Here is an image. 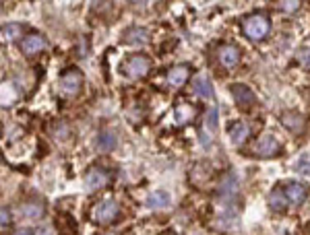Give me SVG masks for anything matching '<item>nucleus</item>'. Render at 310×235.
Instances as JSON below:
<instances>
[{
    "label": "nucleus",
    "instance_id": "5",
    "mask_svg": "<svg viewBox=\"0 0 310 235\" xmlns=\"http://www.w3.org/2000/svg\"><path fill=\"white\" fill-rule=\"evenodd\" d=\"M110 180H112V174H110L106 167L95 165V167H91V169L85 174L83 184H85V190H87V192H95V190L106 188V186L110 184Z\"/></svg>",
    "mask_w": 310,
    "mask_h": 235
},
{
    "label": "nucleus",
    "instance_id": "16",
    "mask_svg": "<svg viewBox=\"0 0 310 235\" xmlns=\"http://www.w3.org/2000/svg\"><path fill=\"white\" fill-rule=\"evenodd\" d=\"M197 108L192 105V103H178L176 108H174V122L178 124V126H182V124H186V122H190L195 116H197Z\"/></svg>",
    "mask_w": 310,
    "mask_h": 235
},
{
    "label": "nucleus",
    "instance_id": "25",
    "mask_svg": "<svg viewBox=\"0 0 310 235\" xmlns=\"http://www.w3.org/2000/svg\"><path fill=\"white\" fill-rule=\"evenodd\" d=\"M298 62L302 66H310V50H300L298 52Z\"/></svg>",
    "mask_w": 310,
    "mask_h": 235
},
{
    "label": "nucleus",
    "instance_id": "17",
    "mask_svg": "<svg viewBox=\"0 0 310 235\" xmlns=\"http://www.w3.org/2000/svg\"><path fill=\"white\" fill-rule=\"evenodd\" d=\"M236 188H238V182L236 178L227 174L223 180H221V186H219V194L223 196V200H234L236 198Z\"/></svg>",
    "mask_w": 310,
    "mask_h": 235
},
{
    "label": "nucleus",
    "instance_id": "11",
    "mask_svg": "<svg viewBox=\"0 0 310 235\" xmlns=\"http://www.w3.org/2000/svg\"><path fill=\"white\" fill-rule=\"evenodd\" d=\"M188 76H190V66L188 64H176L168 70L166 74V83L170 87H182L186 81H188Z\"/></svg>",
    "mask_w": 310,
    "mask_h": 235
},
{
    "label": "nucleus",
    "instance_id": "10",
    "mask_svg": "<svg viewBox=\"0 0 310 235\" xmlns=\"http://www.w3.org/2000/svg\"><path fill=\"white\" fill-rule=\"evenodd\" d=\"M281 124H283V128L289 130L292 134H302V132L306 130L308 120H306V116H302V114H298V112H285V114L281 116Z\"/></svg>",
    "mask_w": 310,
    "mask_h": 235
},
{
    "label": "nucleus",
    "instance_id": "3",
    "mask_svg": "<svg viewBox=\"0 0 310 235\" xmlns=\"http://www.w3.org/2000/svg\"><path fill=\"white\" fill-rule=\"evenodd\" d=\"M91 217H93V221H95L98 225H110V223H114V221L120 217V204H118L116 200H112V198L100 200V202L95 204Z\"/></svg>",
    "mask_w": 310,
    "mask_h": 235
},
{
    "label": "nucleus",
    "instance_id": "21",
    "mask_svg": "<svg viewBox=\"0 0 310 235\" xmlns=\"http://www.w3.org/2000/svg\"><path fill=\"white\" fill-rule=\"evenodd\" d=\"M50 132H52V136H54L56 140H66V138H70V126H68L66 122H62V120L54 122L52 128H50Z\"/></svg>",
    "mask_w": 310,
    "mask_h": 235
},
{
    "label": "nucleus",
    "instance_id": "22",
    "mask_svg": "<svg viewBox=\"0 0 310 235\" xmlns=\"http://www.w3.org/2000/svg\"><path fill=\"white\" fill-rule=\"evenodd\" d=\"M21 35H23V27H21V25H17V23H9V25H5V27H3V37H5L7 41L23 39Z\"/></svg>",
    "mask_w": 310,
    "mask_h": 235
},
{
    "label": "nucleus",
    "instance_id": "19",
    "mask_svg": "<svg viewBox=\"0 0 310 235\" xmlns=\"http://www.w3.org/2000/svg\"><path fill=\"white\" fill-rule=\"evenodd\" d=\"M170 204V194L164 192V190H158V192H151L147 196V206L149 208H166Z\"/></svg>",
    "mask_w": 310,
    "mask_h": 235
},
{
    "label": "nucleus",
    "instance_id": "27",
    "mask_svg": "<svg viewBox=\"0 0 310 235\" xmlns=\"http://www.w3.org/2000/svg\"><path fill=\"white\" fill-rule=\"evenodd\" d=\"M37 235H54V229H52L50 225H42V227L37 229Z\"/></svg>",
    "mask_w": 310,
    "mask_h": 235
},
{
    "label": "nucleus",
    "instance_id": "13",
    "mask_svg": "<svg viewBox=\"0 0 310 235\" xmlns=\"http://www.w3.org/2000/svg\"><path fill=\"white\" fill-rule=\"evenodd\" d=\"M283 194H285L287 202H292V204H300V202H304V200H306L308 190H306V186H302V184H298V182H289V184H285Z\"/></svg>",
    "mask_w": 310,
    "mask_h": 235
},
{
    "label": "nucleus",
    "instance_id": "6",
    "mask_svg": "<svg viewBox=\"0 0 310 235\" xmlns=\"http://www.w3.org/2000/svg\"><path fill=\"white\" fill-rule=\"evenodd\" d=\"M281 151V144L279 140L273 136V134H265L253 148V155L255 157H261V159H269V157H277Z\"/></svg>",
    "mask_w": 310,
    "mask_h": 235
},
{
    "label": "nucleus",
    "instance_id": "7",
    "mask_svg": "<svg viewBox=\"0 0 310 235\" xmlns=\"http://www.w3.org/2000/svg\"><path fill=\"white\" fill-rule=\"evenodd\" d=\"M231 91V97H234L236 105L242 108V110H250L255 103H257V95L253 93V89H248L246 85H240V83H234L229 87Z\"/></svg>",
    "mask_w": 310,
    "mask_h": 235
},
{
    "label": "nucleus",
    "instance_id": "20",
    "mask_svg": "<svg viewBox=\"0 0 310 235\" xmlns=\"http://www.w3.org/2000/svg\"><path fill=\"white\" fill-rule=\"evenodd\" d=\"M21 215L27 217V219H42L44 215V204L42 202H25L21 204Z\"/></svg>",
    "mask_w": 310,
    "mask_h": 235
},
{
    "label": "nucleus",
    "instance_id": "8",
    "mask_svg": "<svg viewBox=\"0 0 310 235\" xmlns=\"http://www.w3.org/2000/svg\"><path fill=\"white\" fill-rule=\"evenodd\" d=\"M240 56H242V52H240L236 46H231V44H223V46H219V50H217V60H219V64H221L223 68H234V66H238Z\"/></svg>",
    "mask_w": 310,
    "mask_h": 235
},
{
    "label": "nucleus",
    "instance_id": "24",
    "mask_svg": "<svg viewBox=\"0 0 310 235\" xmlns=\"http://www.w3.org/2000/svg\"><path fill=\"white\" fill-rule=\"evenodd\" d=\"M277 7H279V11H283V13H296L300 7H302V3H298V0H289V3H277Z\"/></svg>",
    "mask_w": 310,
    "mask_h": 235
},
{
    "label": "nucleus",
    "instance_id": "2",
    "mask_svg": "<svg viewBox=\"0 0 310 235\" xmlns=\"http://www.w3.org/2000/svg\"><path fill=\"white\" fill-rule=\"evenodd\" d=\"M58 89L64 97H74L79 95L83 89V72L79 68H66L60 74V81H58Z\"/></svg>",
    "mask_w": 310,
    "mask_h": 235
},
{
    "label": "nucleus",
    "instance_id": "4",
    "mask_svg": "<svg viewBox=\"0 0 310 235\" xmlns=\"http://www.w3.org/2000/svg\"><path fill=\"white\" fill-rule=\"evenodd\" d=\"M151 70V60L143 54H132L124 64H122V72L128 76V78H145Z\"/></svg>",
    "mask_w": 310,
    "mask_h": 235
},
{
    "label": "nucleus",
    "instance_id": "1",
    "mask_svg": "<svg viewBox=\"0 0 310 235\" xmlns=\"http://www.w3.org/2000/svg\"><path fill=\"white\" fill-rule=\"evenodd\" d=\"M271 29V21H269V15L267 13H253L248 15L244 21H242V31L248 39L253 41H261L267 37Z\"/></svg>",
    "mask_w": 310,
    "mask_h": 235
},
{
    "label": "nucleus",
    "instance_id": "9",
    "mask_svg": "<svg viewBox=\"0 0 310 235\" xmlns=\"http://www.w3.org/2000/svg\"><path fill=\"white\" fill-rule=\"evenodd\" d=\"M46 48H48V39L44 35H40V33H29L21 41V50H23L25 56H35V54H40Z\"/></svg>",
    "mask_w": 310,
    "mask_h": 235
},
{
    "label": "nucleus",
    "instance_id": "28",
    "mask_svg": "<svg viewBox=\"0 0 310 235\" xmlns=\"http://www.w3.org/2000/svg\"><path fill=\"white\" fill-rule=\"evenodd\" d=\"M13 235H35L33 231H29V229H17Z\"/></svg>",
    "mask_w": 310,
    "mask_h": 235
},
{
    "label": "nucleus",
    "instance_id": "18",
    "mask_svg": "<svg viewBox=\"0 0 310 235\" xmlns=\"http://www.w3.org/2000/svg\"><path fill=\"white\" fill-rule=\"evenodd\" d=\"M95 146H98V151H102V153L114 151V148H116V134L110 132V130L100 132V136L95 138Z\"/></svg>",
    "mask_w": 310,
    "mask_h": 235
},
{
    "label": "nucleus",
    "instance_id": "15",
    "mask_svg": "<svg viewBox=\"0 0 310 235\" xmlns=\"http://www.w3.org/2000/svg\"><path fill=\"white\" fill-rule=\"evenodd\" d=\"M124 41L128 46H145L149 44V31L143 27H130L124 31Z\"/></svg>",
    "mask_w": 310,
    "mask_h": 235
},
{
    "label": "nucleus",
    "instance_id": "14",
    "mask_svg": "<svg viewBox=\"0 0 310 235\" xmlns=\"http://www.w3.org/2000/svg\"><path fill=\"white\" fill-rule=\"evenodd\" d=\"M227 136L234 144H244L246 138L250 136V126L246 122H234L227 130Z\"/></svg>",
    "mask_w": 310,
    "mask_h": 235
},
{
    "label": "nucleus",
    "instance_id": "12",
    "mask_svg": "<svg viewBox=\"0 0 310 235\" xmlns=\"http://www.w3.org/2000/svg\"><path fill=\"white\" fill-rule=\"evenodd\" d=\"M192 93L203 99H213V83L207 74H199L192 78Z\"/></svg>",
    "mask_w": 310,
    "mask_h": 235
},
{
    "label": "nucleus",
    "instance_id": "23",
    "mask_svg": "<svg viewBox=\"0 0 310 235\" xmlns=\"http://www.w3.org/2000/svg\"><path fill=\"white\" fill-rule=\"evenodd\" d=\"M269 204H271L273 210H283L285 204H287V198H285L283 190H275V192L269 196Z\"/></svg>",
    "mask_w": 310,
    "mask_h": 235
},
{
    "label": "nucleus",
    "instance_id": "26",
    "mask_svg": "<svg viewBox=\"0 0 310 235\" xmlns=\"http://www.w3.org/2000/svg\"><path fill=\"white\" fill-rule=\"evenodd\" d=\"M0 212H3V227H7L11 223V212H9L7 206H3V210H0Z\"/></svg>",
    "mask_w": 310,
    "mask_h": 235
}]
</instances>
